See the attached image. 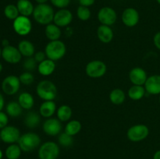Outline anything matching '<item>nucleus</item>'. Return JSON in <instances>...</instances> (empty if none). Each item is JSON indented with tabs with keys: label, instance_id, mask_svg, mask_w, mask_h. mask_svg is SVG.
I'll list each match as a JSON object with an SVG mask.
<instances>
[{
	"label": "nucleus",
	"instance_id": "obj_1",
	"mask_svg": "<svg viewBox=\"0 0 160 159\" xmlns=\"http://www.w3.org/2000/svg\"><path fill=\"white\" fill-rule=\"evenodd\" d=\"M55 12L53 8L47 3L38 4L34 6L33 17L38 23L41 25H48L53 22Z\"/></svg>",
	"mask_w": 160,
	"mask_h": 159
},
{
	"label": "nucleus",
	"instance_id": "obj_2",
	"mask_svg": "<svg viewBox=\"0 0 160 159\" xmlns=\"http://www.w3.org/2000/svg\"><path fill=\"white\" fill-rule=\"evenodd\" d=\"M37 94L43 101H54L57 96V88L53 82L48 80L40 81L36 87Z\"/></svg>",
	"mask_w": 160,
	"mask_h": 159
},
{
	"label": "nucleus",
	"instance_id": "obj_3",
	"mask_svg": "<svg viewBox=\"0 0 160 159\" xmlns=\"http://www.w3.org/2000/svg\"><path fill=\"white\" fill-rule=\"evenodd\" d=\"M66 52H67V47L65 44L60 40L49 41L45 48V53L47 59H51L54 62L63 58Z\"/></svg>",
	"mask_w": 160,
	"mask_h": 159
},
{
	"label": "nucleus",
	"instance_id": "obj_4",
	"mask_svg": "<svg viewBox=\"0 0 160 159\" xmlns=\"http://www.w3.org/2000/svg\"><path fill=\"white\" fill-rule=\"evenodd\" d=\"M17 143L22 151L31 152L41 146V138L35 132H29L20 136Z\"/></svg>",
	"mask_w": 160,
	"mask_h": 159
},
{
	"label": "nucleus",
	"instance_id": "obj_5",
	"mask_svg": "<svg viewBox=\"0 0 160 159\" xmlns=\"http://www.w3.org/2000/svg\"><path fill=\"white\" fill-rule=\"evenodd\" d=\"M59 145L53 141H46L38 148L39 159H56L59 155Z\"/></svg>",
	"mask_w": 160,
	"mask_h": 159
},
{
	"label": "nucleus",
	"instance_id": "obj_6",
	"mask_svg": "<svg viewBox=\"0 0 160 159\" xmlns=\"http://www.w3.org/2000/svg\"><path fill=\"white\" fill-rule=\"evenodd\" d=\"M149 129L146 125L137 124L131 126L127 132V137L132 142H140L148 137Z\"/></svg>",
	"mask_w": 160,
	"mask_h": 159
},
{
	"label": "nucleus",
	"instance_id": "obj_7",
	"mask_svg": "<svg viewBox=\"0 0 160 159\" xmlns=\"http://www.w3.org/2000/svg\"><path fill=\"white\" fill-rule=\"evenodd\" d=\"M107 70L106 63L101 60L89 62L85 67V73L91 78H100L104 76Z\"/></svg>",
	"mask_w": 160,
	"mask_h": 159
},
{
	"label": "nucleus",
	"instance_id": "obj_8",
	"mask_svg": "<svg viewBox=\"0 0 160 159\" xmlns=\"http://www.w3.org/2000/svg\"><path fill=\"white\" fill-rule=\"evenodd\" d=\"M12 27L18 35L26 36L29 34L32 30V23L29 17L20 15L13 20Z\"/></svg>",
	"mask_w": 160,
	"mask_h": 159
},
{
	"label": "nucleus",
	"instance_id": "obj_9",
	"mask_svg": "<svg viewBox=\"0 0 160 159\" xmlns=\"http://www.w3.org/2000/svg\"><path fill=\"white\" fill-rule=\"evenodd\" d=\"M20 84L21 83L18 76L9 75L5 77L2 82V90L6 94L13 95L19 91Z\"/></svg>",
	"mask_w": 160,
	"mask_h": 159
},
{
	"label": "nucleus",
	"instance_id": "obj_10",
	"mask_svg": "<svg viewBox=\"0 0 160 159\" xmlns=\"http://www.w3.org/2000/svg\"><path fill=\"white\" fill-rule=\"evenodd\" d=\"M97 17L101 24L110 26L117 21V14L112 8L109 6H104L99 9Z\"/></svg>",
	"mask_w": 160,
	"mask_h": 159
},
{
	"label": "nucleus",
	"instance_id": "obj_11",
	"mask_svg": "<svg viewBox=\"0 0 160 159\" xmlns=\"http://www.w3.org/2000/svg\"><path fill=\"white\" fill-rule=\"evenodd\" d=\"M20 132L16 126H6L0 131V139L2 142L9 144L16 143L20 137Z\"/></svg>",
	"mask_w": 160,
	"mask_h": 159
},
{
	"label": "nucleus",
	"instance_id": "obj_12",
	"mask_svg": "<svg viewBox=\"0 0 160 159\" xmlns=\"http://www.w3.org/2000/svg\"><path fill=\"white\" fill-rule=\"evenodd\" d=\"M62 122L56 118H47L43 123L42 129L44 132L48 136L55 137L59 135L62 130Z\"/></svg>",
	"mask_w": 160,
	"mask_h": 159
},
{
	"label": "nucleus",
	"instance_id": "obj_13",
	"mask_svg": "<svg viewBox=\"0 0 160 159\" xmlns=\"http://www.w3.org/2000/svg\"><path fill=\"white\" fill-rule=\"evenodd\" d=\"M121 20L123 24L128 27L135 26L140 20V15L138 11L132 7L125 9L121 15Z\"/></svg>",
	"mask_w": 160,
	"mask_h": 159
},
{
	"label": "nucleus",
	"instance_id": "obj_14",
	"mask_svg": "<svg viewBox=\"0 0 160 159\" xmlns=\"http://www.w3.org/2000/svg\"><path fill=\"white\" fill-rule=\"evenodd\" d=\"M2 57L8 63L17 64L21 60L22 55L20 54L18 48H16V47L9 45L2 48Z\"/></svg>",
	"mask_w": 160,
	"mask_h": 159
},
{
	"label": "nucleus",
	"instance_id": "obj_15",
	"mask_svg": "<svg viewBox=\"0 0 160 159\" xmlns=\"http://www.w3.org/2000/svg\"><path fill=\"white\" fill-rule=\"evenodd\" d=\"M73 20V14L69 9H60L55 12L53 23L59 27H67Z\"/></svg>",
	"mask_w": 160,
	"mask_h": 159
},
{
	"label": "nucleus",
	"instance_id": "obj_16",
	"mask_svg": "<svg viewBox=\"0 0 160 159\" xmlns=\"http://www.w3.org/2000/svg\"><path fill=\"white\" fill-rule=\"evenodd\" d=\"M129 79L133 85L143 86L148 79V76L144 69L141 67H134L130 71Z\"/></svg>",
	"mask_w": 160,
	"mask_h": 159
},
{
	"label": "nucleus",
	"instance_id": "obj_17",
	"mask_svg": "<svg viewBox=\"0 0 160 159\" xmlns=\"http://www.w3.org/2000/svg\"><path fill=\"white\" fill-rule=\"evenodd\" d=\"M144 87L149 94H160V75L156 74L148 76Z\"/></svg>",
	"mask_w": 160,
	"mask_h": 159
},
{
	"label": "nucleus",
	"instance_id": "obj_18",
	"mask_svg": "<svg viewBox=\"0 0 160 159\" xmlns=\"http://www.w3.org/2000/svg\"><path fill=\"white\" fill-rule=\"evenodd\" d=\"M113 31L109 26L101 24L97 29V37L102 43H110L113 39Z\"/></svg>",
	"mask_w": 160,
	"mask_h": 159
},
{
	"label": "nucleus",
	"instance_id": "obj_19",
	"mask_svg": "<svg viewBox=\"0 0 160 159\" xmlns=\"http://www.w3.org/2000/svg\"><path fill=\"white\" fill-rule=\"evenodd\" d=\"M56 111V104L54 101H44L39 107V114L45 118H51Z\"/></svg>",
	"mask_w": 160,
	"mask_h": 159
},
{
	"label": "nucleus",
	"instance_id": "obj_20",
	"mask_svg": "<svg viewBox=\"0 0 160 159\" xmlns=\"http://www.w3.org/2000/svg\"><path fill=\"white\" fill-rule=\"evenodd\" d=\"M38 71L42 76H48L54 73L56 70V63L54 61L46 59L38 65Z\"/></svg>",
	"mask_w": 160,
	"mask_h": 159
},
{
	"label": "nucleus",
	"instance_id": "obj_21",
	"mask_svg": "<svg viewBox=\"0 0 160 159\" xmlns=\"http://www.w3.org/2000/svg\"><path fill=\"white\" fill-rule=\"evenodd\" d=\"M20 15L29 17L33 15L34 6L30 0H18L17 3Z\"/></svg>",
	"mask_w": 160,
	"mask_h": 159
},
{
	"label": "nucleus",
	"instance_id": "obj_22",
	"mask_svg": "<svg viewBox=\"0 0 160 159\" xmlns=\"http://www.w3.org/2000/svg\"><path fill=\"white\" fill-rule=\"evenodd\" d=\"M18 49L22 56L28 58L34 56L35 53V48L32 42L28 40H22L18 44Z\"/></svg>",
	"mask_w": 160,
	"mask_h": 159
},
{
	"label": "nucleus",
	"instance_id": "obj_23",
	"mask_svg": "<svg viewBox=\"0 0 160 159\" xmlns=\"http://www.w3.org/2000/svg\"><path fill=\"white\" fill-rule=\"evenodd\" d=\"M45 34L49 41H52L59 40L61 34H62V31H61L60 27L58 26L57 25H56L55 23H49L45 26Z\"/></svg>",
	"mask_w": 160,
	"mask_h": 159
},
{
	"label": "nucleus",
	"instance_id": "obj_24",
	"mask_svg": "<svg viewBox=\"0 0 160 159\" xmlns=\"http://www.w3.org/2000/svg\"><path fill=\"white\" fill-rule=\"evenodd\" d=\"M18 103L23 109L30 110L34 104V98L31 94L28 92H23L18 97Z\"/></svg>",
	"mask_w": 160,
	"mask_h": 159
},
{
	"label": "nucleus",
	"instance_id": "obj_25",
	"mask_svg": "<svg viewBox=\"0 0 160 159\" xmlns=\"http://www.w3.org/2000/svg\"><path fill=\"white\" fill-rule=\"evenodd\" d=\"M41 123V115L35 112H29L27 113L24 118V124L30 129L37 127Z\"/></svg>",
	"mask_w": 160,
	"mask_h": 159
},
{
	"label": "nucleus",
	"instance_id": "obj_26",
	"mask_svg": "<svg viewBox=\"0 0 160 159\" xmlns=\"http://www.w3.org/2000/svg\"><path fill=\"white\" fill-rule=\"evenodd\" d=\"M146 90H145V87L138 85H133L129 88L128 91V95L131 100L134 101H139L142 99L145 96Z\"/></svg>",
	"mask_w": 160,
	"mask_h": 159
},
{
	"label": "nucleus",
	"instance_id": "obj_27",
	"mask_svg": "<svg viewBox=\"0 0 160 159\" xmlns=\"http://www.w3.org/2000/svg\"><path fill=\"white\" fill-rule=\"evenodd\" d=\"M6 114L12 118L19 117L23 112V108L20 106L18 101H10L6 104Z\"/></svg>",
	"mask_w": 160,
	"mask_h": 159
},
{
	"label": "nucleus",
	"instance_id": "obj_28",
	"mask_svg": "<svg viewBox=\"0 0 160 159\" xmlns=\"http://www.w3.org/2000/svg\"><path fill=\"white\" fill-rule=\"evenodd\" d=\"M126 99V94L121 89H114L109 94V100L111 102L116 105H120L123 104Z\"/></svg>",
	"mask_w": 160,
	"mask_h": 159
},
{
	"label": "nucleus",
	"instance_id": "obj_29",
	"mask_svg": "<svg viewBox=\"0 0 160 159\" xmlns=\"http://www.w3.org/2000/svg\"><path fill=\"white\" fill-rule=\"evenodd\" d=\"M57 118L61 122H67L70 119L72 116V109L70 106L67 104H62L59 106L56 111Z\"/></svg>",
	"mask_w": 160,
	"mask_h": 159
},
{
	"label": "nucleus",
	"instance_id": "obj_30",
	"mask_svg": "<svg viewBox=\"0 0 160 159\" xmlns=\"http://www.w3.org/2000/svg\"><path fill=\"white\" fill-rule=\"evenodd\" d=\"M81 128H82V126H81V122L78 120H71L66 125L64 132L73 137L79 133L80 131L81 130Z\"/></svg>",
	"mask_w": 160,
	"mask_h": 159
},
{
	"label": "nucleus",
	"instance_id": "obj_31",
	"mask_svg": "<svg viewBox=\"0 0 160 159\" xmlns=\"http://www.w3.org/2000/svg\"><path fill=\"white\" fill-rule=\"evenodd\" d=\"M22 150L18 144L12 143L9 144L6 149V157L7 159H19L21 155Z\"/></svg>",
	"mask_w": 160,
	"mask_h": 159
},
{
	"label": "nucleus",
	"instance_id": "obj_32",
	"mask_svg": "<svg viewBox=\"0 0 160 159\" xmlns=\"http://www.w3.org/2000/svg\"><path fill=\"white\" fill-rule=\"evenodd\" d=\"M4 15L7 19L10 20H14L20 16L18 9H17V5L9 4L5 7L4 9Z\"/></svg>",
	"mask_w": 160,
	"mask_h": 159
},
{
	"label": "nucleus",
	"instance_id": "obj_33",
	"mask_svg": "<svg viewBox=\"0 0 160 159\" xmlns=\"http://www.w3.org/2000/svg\"><path fill=\"white\" fill-rule=\"evenodd\" d=\"M77 16L79 20L82 21H87L91 18L92 12L88 7L84 6H79L77 9Z\"/></svg>",
	"mask_w": 160,
	"mask_h": 159
},
{
	"label": "nucleus",
	"instance_id": "obj_34",
	"mask_svg": "<svg viewBox=\"0 0 160 159\" xmlns=\"http://www.w3.org/2000/svg\"><path fill=\"white\" fill-rule=\"evenodd\" d=\"M58 142L59 145H61L63 147H69L72 146L73 143V138L72 136L66 133L65 132H61L58 137Z\"/></svg>",
	"mask_w": 160,
	"mask_h": 159
},
{
	"label": "nucleus",
	"instance_id": "obj_35",
	"mask_svg": "<svg viewBox=\"0 0 160 159\" xmlns=\"http://www.w3.org/2000/svg\"><path fill=\"white\" fill-rule=\"evenodd\" d=\"M19 79H20V83L23 85L29 86L31 84H33V82L34 81V76L31 72H23V73L20 75L19 76Z\"/></svg>",
	"mask_w": 160,
	"mask_h": 159
},
{
	"label": "nucleus",
	"instance_id": "obj_36",
	"mask_svg": "<svg viewBox=\"0 0 160 159\" xmlns=\"http://www.w3.org/2000/svg\"><path fill=\"white\" fill-rule=\"evenodd\" d=\"M37 64L38 62H36L35 59L32 56V57H28L25 59L23 63V66L27 71L31 72L35 70L36 67H38Z\"/></svg>",
	"mask_w": 160,
	"mask_h": 159
},
{
	"label": "nucleus",
	"instance_id": "obj_37",
	"mask_svg": "<svg viewBox=\"0 0 160 159\" xmlns=\"http://www.w3.org/2000/svg\"><path fill=\"white\" fill-rule=\"evenodd\" d=\"M52 4L56 8L60 9H66L70 5L71 0H50Z\"/></svg>",
	"mask_w": 160,
	"mask_h": 159
},
{
	"label": "nucleus",
	"instance_id": "obj_38",
	"mask_svg": "<svg viewBox=\"0 0 160 159\" xmlns=\"http://www.w3.org/2000/svg\"><path fill=\"white\" fill-rule=\"evenodd\" d=\"M9 115L6 113L3 112L2 111L0 112V129H3L8 126V123H9Z\"/></svg>",
	"mask_w": 160,
	"mask_h": 159
},
{
	"label": "nucleus",
	"instance_id": "obj_39",
	"mask_svg": "<svg viewBox=\"0 0 160 159\" xmlns=\"http://www.w3.org/2000/svg\"><path fill=\"white\" fill-rule=\"evenodd\" d=\"M33 57H34V59H35V61L38 62V63H40V62H42V61H44L45 59H46V58H47L45 51H37V52L34 53V55Z\"/></svg>",
	"mask_w": 160,
	"mask_h": 159
},
{
	"label": "nucleus",
	"instance_id": "obj_40",
	"mask_svg": "<svg viewBox=\"0 0 160 159\" xmlns=\"http://www.w3.org/2000/svg\"><path fill=\"white\" fill-rule=\"evenodd\" d=\"M153 43L156 48L160 50V31L156 33L153 37Z\"/></svg>",
	"mask_w": 160,
	"mask_h": 159
},
{
	"label": "nucleus",
	"instance_id": "obj_41",
	"mask_svg": "<svg viewBox=\"0 0 160 159\" xmlns=\"http://www.w3.org/2000/svg\"><path fill=\"white\" fill-rule=\"evenodd\" d=\"M80 6H84L86 7H90L95 3V0H78Z\"/></svg>",
	"mask_w": 160,
	"mask_h": 159
},
{
	"label": "nucleus",
	"instance_id": "obj_42",
	"mask_svg": "<svg viewBox=\"0 0 160 159\" xmlns=\"http://www.w3.org/2000/svg\"><path fill=\"white\" fill-rule=\"evenodd\" d=\"M5 104V101H4V98H3L2 94L0 93V112L2 110L3 107H4Z\"/></svg>",
	"mask_w": 160,
	"mask_h": 159
},
{
	"label": "nucleus",
	"instance_id": "obj_43",
	"mask_svg": "<svg viewBox=\"0 0 160 159\" xmlns=\"http://www.w3.org/2000/svg\"><path fill=\"white\" fill-rule=\"evenodd\" d=\"M153 159H160V150L155 153L153 155Z\"/></svg>",
	"mask_w": 160,
	"mask_h": 159
},
{
	"label": "nucleus",
	"instance_id": "obj_44",
	"mask_svg": "<svg viewBox=\"0 0 160 159\" xmlns=\"http://www.w3.org/2000/svg\"><path fill=\"white\" fill-rule=\"evenodd\" d=\"M2 45L3 48H4V47L8 46V45H9V41L6 40V39H4V40H2Z\"/></svg>",
	"mask_w": 160,
	"mask_h": 159
},
{
	"label": "nucleus",
	"instance_id": "obj_45",
	"mask_svg": "<svg viewBox=\"0 0 160 159\" xmlns=\"http://www.w3.org/2000/svg\"><path fill=\"white\" fill-rule=\"evenodd\" d=\"M48 1V0H35V2L38 4H45V3H46Z\"/></svg>",
	"mask_w": 160,
	"mask_h": 159
},
{
	"label": "nucleus",
	"instance_id": "obj_46",
	"mask_svg": "<svg viewBox=\"0 0 160 159\" xmlns=\"http://www.w3.org/2000/svg\"><path fill=\"white\" fill-rule=\"evenodd\" d=\"M3 157V154H2V151H1V149H0V159L2 158Z\"/></svg>",
	"mask_w": 160,
	"mask_h": 159
},
{
	"label": "nucleus",
	"instance_id": "obj_47",
	"mask_svg": "<svg viewBox=\"0 0 160 159\" xmlns=\"http://www.w3.org/2000/svg\"><path fill=\"white\" fill-rule=\"evenodd\" d=\"M2 69H3V66H2V64L0 62V73H1L2 71Z\"/></svg>",
	"mask_w": 160,
	"mask_h": 159
},
{
	"label": "nucleus",
	"instance_id": "obj_48",
	"mask_svg": "<svg viewBox=\"0 0 160 159\" xmlns=\"http://www.w3.org/2000/svg\"><path fill=\"white\" fill-rule=\"evenodd\" d=\"M2 49L1 47H0V58L2 57Z\"/></svg>",
	"mask_w": 160,
	"mask_h": 159
},
{
	"label": "nucleus",
	"instance_id": "obj_49",
	"mask_svg": "<svg viewBox=\"0 0 160 159\" xmlns=\"http://www.w3.org/2000/svg\"><path fill=\"white\" fill-rule=\"evenodd\" d=\"M156 1H157V2L159 3V4L160 5V0H156Z\"/></svg>",
	"mask_w": 160,
	"mask_h": 159
},
{
	"label": "nucleus",
	"instance_id": "obj_50",
	"mask_svg": "<svg viewBox=\"0 0 160 159\" xmlns=\"http://www.w3.org/2000/svg\"><path fill=\"white\" fill-rule=\"evenodd\" d=\"M159 104H160V94H159Z\"/></svg>",
	"mask_w": 160,
	"mask_h": 159
},
{
	"label": "nucleus",
	"instance_id": "obj_51",
	"mask_svg": "<svg viewBox=\"0 0 160 159\" xmlns=\"http://www.w3.org/2000/svg\"><path fill=\"white\" fill-rule=\"evenodd\" d=\"M0 140H1V139H0Z\"/></svg>",
	"mask_w": 160,
	"mask_h": 159
}]
</instances>
